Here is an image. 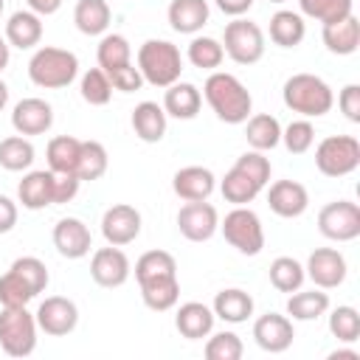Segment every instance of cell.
<instances>
[{
    "mask_svg": "<svg viewBox=\"0 0 360 360\" xmlns=\"http://www.w3.org/2000/svg\"><path fill=\"white\" fill-rule=\"evenodd\" d=\"M270 172H273V166H270V160L264 158V152L250 149V152L239 155L236 163L225 172L222 183H219V191H222V197H225L228 202H233V205H248V202H253V200L259 197V191L270 183Z\"/></svg>",
    "mask_w": 360,
    "mask_h": 360,
    "instance_id": "1",
    "label": "cell"
},
{
    "mask_svg": "<svg viewBox=\"0 0 360 360\" xmlns=\"http://www.w3.org/2000/svg\"><path fill=\"white\" fill-rule=\"evenodd\" d=\"M202 98L214 110V115L225 124H245L253 110L250 90L233 76L222 70H211V76L202 84Z\"/></svg>",
    "mask_w": 360,
    "mask_h": 360,
    "instance_id": "2",
    "label": "cell"
},
{
    "mask_svg": "<svg viewBox=\"0 0 360 360\" xmlns=\"http://www.w3.org/2000/svg\"><path fill=\"white\" fill-rule=\"evenodd\" d=\"M281 98H284L287 110H292L304 118H321L335 104L332 87L315 73H292L281 87Z\"/></svg>",
    "mask_w": 360,
    "mask_h": 360,
    "instance_id": "3",
    "label": "cell"
},
{
    "mask_svg": "<svg viewBox=\"0 0 360 360\" xmlns=\"http://www.w3.org/2000/svg\"><path fill=\"white\" fill-rule=\"evenodd\" d=\"M79 76V59L68 48L42 45L28 59V79L45 90H62Z\"/></svg>",
    "mask_w": 360,
    "mask_h": 360,
    "instance_id": "4",
    "label": "cell"
},
{
    "mask_svg": "<svg viewBox=\"0 0 360 360\" xmlns=\"http://www.w3.org/2000/svg\"><path fill=\"white\" fill-rule=\"evenodd\" d=\"M138 70L146 84L152 87H169L183 73V56L180 48L169 39H146L138 48Z\"/></svg>",
    "mask_w": 360,
    "mask_h": 360,
    "instance_id": "5",
    "label": "cell"
},
{
    "mask_svg": "<svg viewBox=\"0 0 360 360\" xmlns=\"http://www.w3.org/2000/svg\"><path fill=\"white\" fill-rule=\"evenodd\" d=\"M219 231L231 248H236L242 256H259L264 248V228L256 211L248 205H233L225 219L219 222Z\"/></svg>",
    "mask_w": 360,
    "mask_h": 360,
    "instance_id": "6",
    "label": "cell"
},
{
    "mask_svg": "<svg viewBox=\"0 0 360 360\" xmlns=\"http://www.w3.org/2000/svg\"><path fill=\"white\" fill-rule=\"evenodd\" d=\"M37 318L25 307H3L0 312V349L8 357H28L37 349Z\"/></svg>",
    "mask_w": 360,
    "mask_h": 360,
    "instance_id": "7",
    "label": "cell"
},
{
    "mask_svg": "<svg viewBox=\"0 0 360 360\" xmlns=\"http://www.w3.org/2000/svg\"><path fill=\"white\" fill-rule=\"evenodd\" d=\"M315 166L326 177H346L360 166V141L354 135H329L315 146Z\"/></svg>",
    "mask_w": 360,
    "mask_h": 360,
    "instance_id": "8",
    "label": "cell"
},
{
    "mask_svg": "<svg viewBox=\"0 0 360 360\" xmlns=\"http://www.w3.org/2000/svg\"><path fill=\"white\" fill-rule=\"evenodd\" d=\"M222 51L236 65H256L264 56V31L253 20L233 17L222 34Z\"/></svg>",
    "mask_w": 360,
    "mask_h": 360,
    "instance_id": "9",
    "label": "cell"
},
{
    "mask_svg": "<svg viewBox=\"0 0 360 360\" xmlns=\"http://www.w3.org/2000/svg\"><path fill=\"white\" fill-rule=\"evenodd\" d=\"M318 231L332 242H352L360 236V205L352 200H332L318 211Z\"/></svg>",
    "mask_w": 360,
    "mask_h": 360,
    "instance_id": "10",
    "label": "cell"
},
{
    "mask_svg": "<svg viewBox=\"0 0 360 360\" xmlns=\"http://www.w3.org/2000/svg\"><path fill=\"white\" fill-rule=\"evenodd\" d=\"M34 318H37V326L45 335L62 338V335H70L76 329V323H79V307L70 298H65V295H48L37 307Z\"/></svg>",
    "mask_w": 360,
    "mask_h": 360,
    "instance_id": "11",
    "label": "cell"
},
{
    "mask_svg": "<svg viewBox=\"0 0 360 360\" xmlns=\"http://www.w3.org/2000/svg\"><path fill=\"white\" fill-rule=\"evenodd\" d=\"M177 228L188 242H208L219 231V214L208 200H194L177 211Z\"/></svg>",
    "mask_w": 360,
    "mask_h": 360,
    "instance_id": "12",
    "label": "cell"
},
{
    "mask_svg": "<svg viewBox=\"0 0 360 360\" xmlns=\"http://www.w3.org/2000/svg\"><path fill=\"white\" fill-rule=\"evenodd\" d=\"M141 233V211L135 205L127 202H115L104 211L101 217V236L107 245L124 248L129 242H135Z\"/></svg>",
    "mask_w": 360,
    "mask_h": 360,
    "instance_id": "13",
    "label": "cell"
},
{
    "mask_svg": "<svg viewBox=\"0 0 360 360\" xmlns=\"http://www.w3.org/2000/svg\"><path fill=\"white\" fill-rule=\"evenodd\" d=\"M346 259L338 248H315L307 259V278L321 290H335L346 281Z\"/></svg>",
    "mask_w": 360,
    "mask_h": 360,
    "instance_id": "14",
    "label": "cell"
},
{
    "mask_svg": "<svg viewBox=\"0 0 360 360\" xmlns=\"http://www.w3.org/2000/svg\"><path fill=\"white\" fill-rule=\"evenodd\" d=\"M132 273V264L127 259V253L115 245H107V248H98L90 259V278L98 284V287H121Z\"/></svg>",
    "mask_w": 360,
    "mask_h": 360,
    "instance_id": "15",
    "label": "cell"
},
{
    "mask_svg": "<svg viewBox=\"0 0 360 360\" xmlns=\"http://www.w3.org/2000/svg\"><path fill=\"white\" fill-rule=\"evenodd\" d=\"M292 338H295V329H292V321L287 315L267 312V315H259L253 321V340L259 349H264L270 354L287 352L292 346Z\"/></svg>",
    "mask_w": 360,
    "mask_h": 360,
    "instance_id": "16",
    "label": "cell"
},
{
    "mask_svg": "<svg viewBox=\"0 0 360 360\" xmlns=\"http://www.w3.org/2000/svg\"><path fill=\"white\" fill-rule=\"evenodd\" d=\"M53 124V107L45 101V98H37V96H28V98H20L11 110V127L17 135H42L48 132Z\"/></svg>",
    "mask_w": 360,
    "mask_h": 360,
    "instance_id": "17",
    "label": "cell"
},
{
    "mask_svg": "<svg viewBox=\"0 0 360 360\" xmlns=\"http://www.w3.org/2000/svg\"><path fill=\"white\" fill-rule=\"evenodd\" d=\"M53 248L65 259H84L93 248V233L79 217H62L53 225Z\"/></svg>",
    "mask_w": 360,
    "mask_h": 360,
    "instance_id": "18",
    "label": "cell"
},
{
    "mask_svg": "<svg viewBox=\"0 0 360 360\" xmlns=\"http://www.w3.org/2000/svg\"><path fill=\"white\" fill-rule=\"evenodd\" d=\"M267 205L276 217L295 219L309 208V191L298 180H276L267 188Z\"/></svg>",
    "mask_w": 360,
    "mask_h": 360,
    "instance_id": "19",
    "label": "cell"
},
{
    "mask_svg": "<svg viewBox=\"0 0 360 360\" xmlns=\"http://www.w3.org/2000/svg\"><path fill=\"white\" fill-rule=\"evenodd\" d=\"M172 188L180 200L194 202V200H208L217 188V177L205 166H183L172 177Z\"/></svg>",
    "mask_w": 360,
    "mask_h": 360,
    "instance_id": "20",
    "label": "cell"
},
{
    "mask_svg": "<svg viewBox=\"0 0 360 360\" xmlns=\"http://www.w3.org/2000/svg\"><path fill=\"white\" fill-rule=\"evenodd\" d=\"M214 321H217L214 309L205 307L202 301H186L174 312V326H177V332L186 340H202V338H208L214 332Z\"/></svg>",
    "mask_w": 360,
    "mask_h": 360,
    "instance_id": "21",
    "label": "cell"
},
{
    "mask_svg": "<svg viewBox=\"0 0 360 360\" xmlns=\"http://www.w3.org/2000/svg\"><path fill=\"white\" fill-rule=\"evenodd\" d=\"M17 200L28 211H42V208L53 205V172L37 169V172L22 174L20 186H17Z\"/></svg>",
    "mask_w": 360,
    "mask_h": 360,
    "instance_id": "22",
    "label": "cell"
},
{
    "mask_svg": "<svg viewBox=\"0 0 360 360\" xmlns=\"http://www.w3.org/2000/svg\"><path fill=\"white\" fill-rule=\"evenodd\" d=\"M160 107L166 110V115H172L177 121H191V118H197V112L202 107V93L191 82H180L177 79L174 84L166 87Z\"/></svg>",
    "mask_w": 360,
    "mask_h": 360,
    "instance_id": "23",
    "label": "cell"
},
{
    "mask_svg": "<svg viewBox=\"0 0 360 360\" xmlns=\"http://www.w3.org/2000/svg\"><path fill=\"white\" fill-rule=\"evenodd\" d=\"M42 39V17L34 14L31 8H20L8 17L6 22V42L11 48H20V51H28V48H37Z\"/></svg>",
    "mask_w": 360,
    "mask_h": 360,
    "instance_id": "24",
    "label": "cell"
},
{
    "mask_svg": "<svg viewBox=\"0 0 360 360\" xmlns=\"http://www.w3.org/2000/svg\"><path fill=\"white\" fill-rule=\"evenodd\" d=\"M166 17L177 34H197L208 22L211 8H208V0H172Z\"/></svg>",
    "mask_w": 360,
    "mask_h": 360,
    "instance_id": "25",
    "label": "cell"
},
{
    "mask_svg": "<svg viewBox=\"0 0 360 360\" xmlns=\"http://www.w3.org/2000/svg\"><path fill=\"white\" fill-rule=\"evenodd\" d=\"M169 115H166V110L158 104V101H141V104H135V110H132V129H135V135L143 141V143H158V141H163V135H166V121Z\"/></svg>",
    "mask_w": 360,
    "mask_h": 360,
    "instance_id": "26",
    "label": "cell"
},
{
    "mask_svg": "<svg viewBox=\"0 0 360 360\" xmlns=\"http://www.w3.org/2000/svg\"><path fill=\"white\" fill-rule=\"evenodd\" d=\"M321 37H323V45H326L329 53L349 56L360 45V22H357L354 14H349V17L338 20V22H326L323 31H321Z\"/></svg>",
    "mask_w": 360,
    "mask_h": 360,
    "instance_id": "27",
    "label": "cell"
},
{
    "mask_svg": "<svg viewBox=\"0 0 360 360\" xmlns=\"http://www.w3.org/2000/svg\"><path fill=\"white\" fill-rule=\"evenodd\" d=\"M211 309L225 323H245L253 315V298H250V292H245L239 287H228V290L217 292Z\"/></svg>",
    "mask_w": 360,
    "mask_h": 360,
    "instance_id": "28",
    "label": "cell"
},
{
    "mask_svg": "<svg viewBox=\"0 0 360 360\" xmlns=\"http://www.w3.org/2000/svg\"><path fill=\"white\" fill-rule=\"evenodd\" d=\"M110 3L107 0H79L73 8V22L84 37H101L110 28Z\"/></svg>",
    "mask_w": 360,
    "mask_h": 360,
    "instance_id": "29",
    "label": "cell"
},
{
    "mask_svg": "<svg viewBox=\"0 0 360 360\" xmlns=\"http://www.w3.org/2000/svg\"><path fill=\"white\" fill-rule=\"evenodd\" d=\"M245 138L250 143V149L256 152H267V149H276L281 143V124L276 115L270 112H256L245 121Z\"/></svg>",
    "mask_w": 360,
    "mask_h": 360,
    "instance_id": "30",
    "label": "cell"
},
{
    "mask_svg": "<svg viewBox=\"0 0 360 360\" xmlns=\"http://www.w3.org/2000/svg\"><path fill=\"white\" fill-rule=\"evenodd\" d=\"M329 309V295L315 290H295L287 298V318L290 321H318Z\"/></svg>",
    "mask_w": 360,
    "mask_h": 360,
    "instance_id": "31",
    "label": "cell"
},
{
    "mask_svg": "<svg viewBox=\"0 0 360 360\" xmlns=\"http://www.w3.org/2000/svg\"><path fill=\"white\" fill-rule=\"evenodd\" d=\"M304 37H307V22L298 11L281 8L270 17V39L278 48H295L304 42Z\"/></svg>",
    "mask_w": 360,
    "mask_h": 360,
    "instance_id": "32",
    "label": "cell"
},
{
    "mask_svg": "<svg viewBox=\"0 0 360 360\" xmlns=\"http://www.w3.org/2000/svg\"><path fill=\"white\" fill-rule=\"evenodd\" d=\"M79 149L82 141L73 135H56L48 141L45 158H48V169L56 174H76V163H79Z\"/></svg>",
    "mask_w": 360,
    "mask_h": 360,
    "instance_id": "33",
    "label": "cell"
},
{
    "mask_svg": "<svg viewBox=\"0 0 360 360\" xmlns=\"http://www.w3.org/2000/svg\"><path fill=\"white\" fill-rule=\"evenodd\" d=\"M138 287H141L143 304H146L152 312H169V309H174L177 301H180V281H177V276L155 278V281H146V284H138Z\"/></svg>",
    "mask_w": 360,
    "mask_h": 360,
    "instance_id": "34",
    "label": "cell"
},
{
    "mask_svg": "<svg viewBox=\"0 0 360 360\" xmlns=\"http://www.w3.org/2000/svg\"><path fill=\"white\" fill-rule=\"evenodd\" d=\"M177 276V262L169 250H146L138 262H135V281L146 284L155 278H169Z\"/></svg>",
    "mask_w": 360,
    "mask_h": 360,
    "instance_id": "35",
    "label": "cell"
},
{
    "mask_svg": "<svg viewBox=\"0 0 360 360\" xmlns=\"http://www.w3.org/2000/svg\"><path fill=\"white\" fill-rule=\"evenodd\" d=\"M34 143L25 135H8L0 141V166L6 172H25L34 163Z\"/></svg>",
    "mask_w": 360,
    "mask_h": 360,
    "instance_id": "36",
    "label": "cell"
},
{
    "mask_svg": "<svg viewBox=\"0 0 360 360\" xmlns=\"http://www.w3.org/2000/svg\"><path fill=\"white\" fill-rule=\"evenodd\" d=\"M96 59H98V68L104 73L121 68V65H129L132 62V48H129V39L124 34H104L98 48H96Z\"/></svg>",
    "mask_w": 360,
    "mask_h": 360,
    "instance_id": "37",
    "label": "cell"
},
{
    "mask_svg": "<svg viewBox=\"0 0 360 360\" xmlns=\"http://www.w3.org/2000/svg\"><path fill=\"white\" fill-rule=\"evenodd\" d=\"M110 166V155L104 149V143L98 141H82V149H79V163H76V177L84 183V180H98L104 177Z\"/></svg>",
    "mask_w": 360,
    "mask_h": 360,
    "instance_id": "38",
    "label": "cell"
},
{
    "mask_svg": "<svg viewBox=\"0 0 360 360\" xmlns=\"http://www.w3.org/2000/svg\"><path fill=\"white\" fill-rule=\"evenodd\" d=\"M270 284L278 290V292H295L301 290V284L307 281V273H304V264L292 256H278L273 259L270 264Z\"/></svg>",
    "mask_w": 360,
    "mask_h": 360,
    "instance_id": "39",
    "label": "cell"
},
{
    "mask_svg": "<svg viewBox=\"0 0 360 360\" xmlns=\"http://www.w3.org/2000/svg\"><path fill=\"white\" fill-rule=\"evenodd\" d=\"M298 8H301L298 11L301 17H309L326 25L354 14V0H298Z\"/></svg>",
    "mask_w": 360,
    "mask_h": 360,
    "instance_id": "40",
    "label": "cell"
},
{
    "mask_svg": "<svg viewBox=\"0 0 360 360\" xmlns=\"http://www.w3.org/2000/svg\"><path fill=\"white\" fill-rule=\"evenodd\" d=\"M225 59V51H222V42L214 39V37H194L188 42V62L200 70H217Z\"/></svg>",
    "mask_w": 360,
    "mask_h": 360,
    "instance_id": "41",
    "label": "cell"
},
{
    "mask_svg": "<svg viewBox=\"0 0 360 360\" xmlns=\"http://www.w3.org/2000/svg\"><path fill=\"white\" fill-rule=\"evenodd\" d=\"M79 90H82V98H84L90 107H104V104H110V98H112L110 76H107L101 68H90V70L82 76Z\"/></svg>",
    "mask_w": 360,
    "mask_h": 360,
    "instance_id": "42",
    "label": "cell"
},
{
    "mask_svg": "<svg viewBox=\"0 0 360 360\" xmlns=\"http://www.w3.org/2000/svg\"><path fill=\"white\" fill-rule=\"evenodd\" d=\"M202 352H205L208 360H239L245 354V346H242V338L236 332L222 329V332L208 335Z\"/></svg>",
    "mask_w": 360,
    "mask_h": 360,
    "instance_id": "43",
    "label": "cell"
},
{
    "mask_svg": "<svg viewBox=\"0 0 360 360\" xmlns=\"http://www.w3.org/2000/svg\"><path fill=\"white\" fill-rule=\"evenodd\" d=\"M37 292L22 281V276L17 270H6L0 276V304L3 307H28V301H34Z\"/></svg>",
    "mask_w": 360,
    "mask_h": 360,
    "instance_id": "44",
    "label": "cell"
},
{
    "mask_svg": "<svg viewBox=\"0 0 360 360\" xmlns=\"http://www.w3.org/2000/svg\"><path fill=\"white\" fill-rule=\"evenodd\" d=\"M329 332L340 340V343H354L360 338V315L354 307L343 304V307H335L329 312Z\"/></svg>",
    "mask_w": 360,
    "mask_h": 360,
    "instance_id": "45",
    "label": "cell"
},
{
    "mask_svg": "<svg viewBox=\"0 0 360 360\" xmlns=\"http://www.w3.org/2000/svg\"><path fill=\"white\" fill-rule=\"evenodd\" d=\"M281 143H284L287 152H292V155H304V152H309L312 143H315V127L309 124V118L290 121V124L281 129Z\"/></svg>",
    "mask_w": 360,
    "mask_h": 360,
    "instance_id": "46",
    "label": "cell"
},
{
    "mask_svg": "<svg viewBox=\"0 0 360 360\" xmlns=\"http://www.w3.org/2000/svg\"><path fill=\"white\" fill-rule=\"evenodd\" d=\"M11 270H17V273L22 276V281H25L37 295H39V292L48 287V281H51L45 262L37 259V256H20V259H14V262H11Z\"/></svg>",
    "mask_w": 360,
    "mask_h": 360,
    "instance_id": "47",
    "label": "cell"
},
{
    "mask_svg": "<svg viewBox=\"0 0 360 360\" xmlns=\"http://www.w3.org/2000/svg\"><path fill=\"white\" fill-rule=\"evenodd\" d=\"M107 76H110L112 90H121V93H135V90L143 87V76H141V70H138L132 62H129V65H121V68H115V70H110Z\"/></svg>",
    "mask_w": 360,
    "mask_h": 360,
    "instance_id": "48",
    "label": "cell"
},
{
    "mask_svg": "<svg viewBox=\"0 0 360 360\" xmlns=\"http://www.w3.org/2000/svg\"><path fill=\"white\" fill-rule=\"evenodd\" d=\"M338 107L346 115V121L360 124V84H346L338 93Z\"/></svg>",
    "mask_w": 360,
    "mask_h": 360,
    "instance_id": "49",
    "label": "cell"
},
{
    "mask_svg": "<svg viewBox=\"0 0 360 360\" xmlns=\"http://www.w3.org/2000/svg\"><path fill=\"white\" fill-rule=\"evenodd\" d=\"M82 180L76 174H56L53 172V205H65L79 194Z\"/></svg>",
    "mask_w": 360,
    "mask_h": 360,
    "instance_id": "50",
    "label": "cell"
},
{
    "mask_svg": "<svg viewBox=\"0 0 360 360\" xmlns=\"http://www.w3.org/2000/svg\"><path fill=\"white\" fill-rule=\"evenodd\" d=\"M17 225V202L6 194H0V233H8L14 231Z\"/></svg>",
    "mask_w": 360,
    "mask_h": 360,
    "instance_id": "51",
    "label": "cell"
},
{
    "mask_svg": "<svg viewBox=\"0 0 360 360\" xmlns=\"http://www.w3.org/2000/svg\"><path fill=\"white\" fill-rule=\"evenodd\" d=\"M217 3V8L222 11V14H228V17H242L245 11H250V6H253V0H214Z\"/></svg>",
    "mask_w": 360,
    "mask_h": 360,
    "instance_id": "52",
    "label": "cell"
},
{
    "mask_svg": "<svg viewBox=\"0 0 360 360\" xmlns=\"http://www.w3.org/2000/svg\"><path fill=\"white\" fill-rule=\"evenodd\" d=\"M25 3H28V8H31L34 14L48 17V14H56V11L62 8L65 0H25Z\"/></svg>",
    "mask_w": 360,
    "mask_h": 360,
    "instance_id": "53",
    "label": "cell"
},
{
    "mask_svg": "<svg viewBox=\"0 0 360 360\" xmlns=\"http://www.w3.org/2000/svg\"><path fill=\"white\" fill-rule=\"evenodd\" d=\"M8 59H11V45L6 42V37H0V73L8 68Z\"/></svg>",
    "mask_w": 360,
    "mask_h": 360,
    "instance_id": "54",
    "label": "cell"
},
{
    "mask_svg": "<svg viewBox=\"0 0 360 360\" xmlns=\"http://www.w3.org/2000/svg\"><path fill=\"white\" fill-rule=\"evenodd\" d=\"M329 360H360V352H354V349H338V352L329 354Z\"/></svg>",
    "mask_w": 360,
    "mask_h": 360,
    "instance_id": "55",
    "label": "cell"
},
{
    "mask_svg": "<svg viewBox=\"0 0 360 360\" xmlns=\"http://www.w3.org/2000/svg\"><path fill=\"white\" fill-rule=\"evenodd\" d=\"M6 104H8V84L0 79V112L6 110Z\"/></svg>",
    "mask_w": 360,
    "mask_h": 360,
    "instance_id": "56",
    "label": "cell"
},
{
    "mask_svg": "<svg viewBox=\"0 0 360 360\" xmlns=\"http://www.w3.org/2000/svg\"><path fill=\"white\" fill-rule=\"evenodd\" d=\"M3 8H6V0H0V17H3Z\"/></svg>",
    "mask_w": 360,
    "mask_h": 360,
    "instance_id": "57",
    "label": "cell"
},
{
    "mask_svg": "<svg viewBox=\"0 0 360 360\" xmlns=\"http://www.w3.org/2000/svg\"><path fill=\"white\" fill-rule=\"evenodd\" d=\"M270 3H287V0H270Z\"/></svg>",
    "mask_w": 360,
    "mask_h": 360,
    "instance_id": "58",
    "label": "cell"
}]
</instances>
